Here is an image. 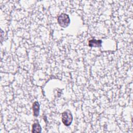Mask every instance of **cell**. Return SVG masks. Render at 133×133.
<instances>
[{
	"mask_svg": "<svg viewBox=\"0 0 133 133\" xmlns=\"http://www.w3.org/2000/svg\"><path fill=\"white\" fill-rule=\"evenodd\" d=\"M62 122L65 126H70L73 121V116L71 111L69 110H65L61 114Z\"/></svg>",
	"mask_w": 133,
	"mask_h": 133,
	"instance_id": "1",
	"label": "cell"
},
{
	"mask_svg": "<svg viewBox=\"0 0 133 133\" xmlns=\"http://www.w3.org/2000/svg\"><path fill=\"white\" fill-rule=\"evenodd\" d=\"M57 21L59 24L62 28H66L69 26L70 23V19L68 15L62 13L57 18Z\"/></svg>",
	"mask_w": 133,
	"mask_h": 133,
	"instance_id": "2",
	"label": "cell"
},
{
	"mask_svg": "<svg viewBox=\"0 0 133 133\" xmlns=\"http://www.w3.org/2000/svg\"><path fill=\"white\" fill-rule=\"evenodd\" d=\"M102 41L101 40H97L95 39H90L88 42V45L90 47H100Z\"/></svg>",
	"mask_w": 133,
	"mask_h": 133,
	"instance_id": "3",
	"label": "cell"
},
{
	"mask_svg": "<svg viewBox=\"0 0 133 133\" xmlns=\"http://www.w3.org/2000/svg\"><path fill=\"white\" fill-rule=\"evenodd\" d=\"M33 115L35 117H37L39 113V104L37 101H35L32 106Z\"/></svg>",
	"mask_w": 133,
	"mask_h": 133,
	"instance_id": "4",
	"label": "cell"
},
{
	"mask_svg": "<svg viewBox=\"0 0 133 133\" xmlns=\"http://www.w3.org/2000/svg\"><path fill=\"white\" fill-rule=\"evenodd\" d=\"M42 131V127L38 122H35L32 125V132H41Z\"/></svg>",
	"mask_w": 133,
	"mask_h": 133,
	"instance_id": "5",
	"label": "cell"
}]
</instances>
